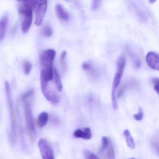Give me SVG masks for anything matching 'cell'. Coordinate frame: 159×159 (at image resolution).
I'll return each instance as SVG.
<instances>
[{"label": "cell", "instance_id": "cell-19", "mask_svg": "<svg viewBox=\"0 0 159 159\" xmlns=\"http://www.w3.org/2000/svg\"><path fill=\"white\" fill-rule=\"evenodd\" d=\"M54 79L55 83L56 86L57 90L58 92H61L63 89V84H62L59 73L56 68H54Z\"/></svg>", "mask_w": 159, "mask_h": 159}, {"label": "cell", "instance_id": "cell-25", "mask_svg": "<svg viewBox=\"0 0 159 159\" xmlns=\"http://www.w3.org/2000/svg\"><path fill=\"white\" fill-rule=\"evenodd\" d=\"M133 117L136 120L141 121L142 120L143 118V112L141 107L139 108L138 113L135 114Z\"/></svg>", "mask_w": 159, "mask_h": 159}, {"label": "cell", "instance_id": "cell-20", "mask_svg": "<svg viewBox=\"0 0 159 159\" xmlns=\"http://www.w3.org/2000/svg\"><path fill=\"white\" fill-rule=\"evenodd\" d=\"M67 53L66 51H64L61 53L60 57V65L63 71H66V56Z\"/></svg>", "mask_w": 159, "mask_h": 159}, {"label": "cell", "instance_id": "cell-1", "mask_svg": "<svg viewBox=\"0 0 159 159\" xmlns=\"http://www.w3.org/2000/svg\"><path fill=\"white\" fill-rule=\"evenodd\" d=\"M5 91L7 99V105L9 109V115L10 119V139L11 143L15 145L16 142L18 132V122L16 115V111L15 109L11 86L8 81L5 82Z\"/></svg>", "mask_w": 159, "mask_h": 159}, {"label": "cell", "instance_id": "cell-23", "mask_svg": "<svg viewBox=\"0 0 159 159\" xmlns=\"http://www.w3.org/2000/svg\"><path fill=\"white\" fill-rule=\"evenodd\" d=\"M84 155L85 159H100L94 153L88 149L84 150Z\"/></svg>", "mask_w": 159, "mask_h": 159}, {"label": "cell", "instance_id": "cell-22", "mask_svg": "<svg viewBox=\"0 0 159 159\" xmlns=\"http://www.w3.org/2000/svg\"><path fill=\"white\" fill-rule=\"evenodd\" d=\"M32 65L30 62L27 60L25 61L23 63V70L25 75H29L32 69Z\"/></svg>", "mask_w": 159, "mask_h": 159}, {"label": "cell", "instance_id": "cell-15", "mask_svg": "<svg viewBox=\"0 0 159 159\" xmlns=\"http://www.w3.org/2000/svg\"><path fill=\"white\" fill-rule=\"evenodd\" d=\"M133 11L137 17L141 22H145L147 19L146 15L144 12V11L142 9H140L139 7H138L136 4H133Z\"/></svg>", "mask_w": 159, "mask_h": 159}, {"label": "cell", "instance_id": "cell-8", "mask_svg": "<svg viewBox=\"0 0 159 159\" xmlns=\"http://www.w3.org/2000/svg\"><path fill=\"white\" fill-rule=\"evenodd\" d=\"M146 60L149 66L154 70L159 71V56L154 52L148 53Z\"/></svg>", "mask_w": 159, "mask_h": 159}, {"label": "cell", "instance_id": "cell-16", "mask_svg": "<svg viewBox=\"0 0 159 159\" xmlns=\"http://www.w3.org/2000/svg\"><path fill=\"white\" fill-rule=\"evenodd\" d=\"M127 52L128 54L130 56V58L132 60L134 67L136 69L139 68L141 65L140 59H139V57L129 48H127Z\"/></svg>", "mask_w": 159, "mask_h": 159}, {"label": "cell", "instance_id": "cell-2", "mask_svg": "<svg viewBox=\"0 0 159 159\" xmlns=\"http://www.w3.org/2000/svg\"><path fill=\"white\" fill-rule=\"evenodd\" d=\"M34 93L33 90H29L24 93L21 97L23 103L25 120L26 126L28 134L31 140H34L36 137V131L33 120V113L31 108L30 99Z\"/></svg>", "mask_w": 159, "mask_h": 159}, {"label": "cell", "instance_id": "cell-7", "mask_svg": "<svg viewBox=\"0 0 159 159\" xmlns=\"http://www.w3.org/2000/svg\"><path fill=\"white\" fill-rule=\"evenodd\" d=\"M38 146L43 159H55L53 150L46 139H40L39 140Z\"/></svg>", "mask_w": 159, "mask_h": 159}, {"label": "cell", "instance_id": "cell-3", "mask_svg": "<svg viewBox=\"0 0 159 159\" xmlns=\"http://www.w3.org/2000/svg\"><path fill=\"white\" fill-rule=\"evenodd\" d=\"M56 54V52L55 50L48 49L44 51L40 57V63L43 67L41 71V73L48 81L52 80L54 78L53 62Z\"/></svg>", "mask_w": 159, "mask_h": 159}, {"label": "cell", "instance_id": "cell-28", "mask_svg": "<svg viewBox=\"0 0 159 159\" xmlns=\"http://www.w3.org/2000/svg\"><path fill=\"white\" fill-rule=\"evenodd\" d=\"M157 148H158V150H159V145H158V146H157Z\"/></svg>", "mask_w": 159, "mask_h": 159}, {"label": "cell", "instance_id": "cell-6", "mask_svg": "<svg viewBox=\"0 0 159 159\" xmlns=\"http://www.w3.org/2000/svg\"><path fill=\"white\" fill-rule=\"evenodd\" d=\"M48 81L45 80H41L40 84L42 92L48 101L51 102L53 105H57L60 102V98L57 94L48 89Z\"/></svg>", "mask_w": 159, "mask_h": 159}, {"label": "cell", "instance_id": "cell-29", "mask_svg": "<svg viewBox=\"0 0 159 159\" xmlns=\"http://www.w3.org/2000/svg\"><path fill=\"white\" fill-rule=\"evenodd\" d=\"M135 159L134 158H129V159Z\"/></svg>", "mask_w": 159, "mask_h": 159}, {"label": "cell", "instance_id": "cell-18", "mask_svg": "<svg viewBox=\"0 0 159 159\" xmlns=\"http://www.w3.org/2000/svg\"><path fill=\"white\" fill-rule=\"evenodd\" d=\"M123 135L125 137V138L126 143H127L128 147L132 149L134 148L135 147L134 141V139L132 137V135L130 134V131L128 129H125L124 131Z\"/></svg>", "mask_w": 159, "mask_h": 159}, {"label": "cell", "instance_id": "cell-26", "mask_svg": "<svg viewBox=\"0 0 159 159\" xmlns=\"http://www.w3.org/2000/svg\"><path fill=\"white\" fill-rule=\"evenodd\" d=\"M101 2L100 1H97V0L93 1L92 2V9L93 10H97L99 7Z\"/></svg>", "mask_w": 159, "mask_h": 159}, {"label": "cell", "instance_id": "cell-24", "mask_svg": "<svg viewBox=\"0 0 159 159\" xmlns=\"http://www.w3.org/2000/svg\"><path fill=\"white\" fill-rule=\"evenodd\" d=\"M151 82L154 85V89L155 92L159 94V78L152 79Z\"/></svg>", "mask_w": 159, "mask_h": 159}, {"label": "cell", "instance_id": "cell-12", "mask_svg": "<svg viewBox=\"0 0 159 159\" xmlns=\"http://www.w3.org/2000/svg\"><path fill=\"white\" fill-rule=\"evenodd\" d=\"M100 152L103 155V159H115V153L112 143L105 149H100Z\"/></svg>", "mask_w": 159, "mask_h": 159}, {"label": "cell", "instance_id": "cell-27", "mask_svg": "<svg viewBox=\"0 0 159 159\" xmlns=\"http://www.w3.org/2000/svg\"><path fill=\"white\" fill-rule=\"evenodd\" d=\"M155 1H149V2H150V3H153V2H155Z\"/></svg>", "mask_w": 159, "mask_h": 159}, {"label": "cell", "instance_id": "cell-13", "mask_svg": "<svg viewBox=\"0 0 159 159\" xmlns=\"http://www.w3.org/2000/svg\"><path fill=\"white\" fill-rule=\"evenodd\" d=\"M56 12L59 19L63 21H67L69 19V15L61 4H57L56 5Z\"/></svg>", "mask_w": 159, "mask_h": 159}, {"label": "cell", "instance_id": "cell-21", "mask_svg": "<svg viewBox=\"0 0 159 159\" xmlns=\"http://www.w3.org/2000/svg\"><path fill=\"white\" fill-rule=\"evenodd\" d=\"M41 34L45 37H50L52 34V29L49 25H46L41 30Z\"/></svg>", "mask_w": 159, "mask_h": 159}, {"label": "cell", "instance_id": "cell-17", "mask_svg": "<svg viewBox=\"0 0 159 159\" xmlns=\"http://www.w3.org/2000/svg\"><path fill=\"white\" fill-rule=\"evenodd\" d=\"M49 120V115L46 112H42L39 114L38 117V125L40 128L44 127L48 122Z\"/></svg>", "mask_w": 159, "mask_h": 159}, {"label": "cell", "instance_id": "cell-11", "mask_svg": "<svg viewBox=\"0 0 159 159\" xmlns=\"http://www.w3.org/2000/svg\"><path fill=\"white\" fill-rule=\"evenodd\" d=\"M8 22H9V18L7 15L3 16L0 20V40L1 41L3 39L6 35Z\"/></svg>", "mask_w": 159, "mask_h": 159}, {"label": "cell", "instance_id": "cell-9", "mask_svg": "<svg viewBox=\"0 0 159 159\" xmlns=\"http://www.w3.org/2000/svg\"><path fill=\"white\" fill-rule=\"evenodd\" d=\"M82 67L90 77L93 79H96L98 76V71L93 65L90 62L85 61L83 63Z\"/></svg>", "mask_w": 159, "mask_h": 159}, {"label": "cell", "instance_id": "cell-14", "mask_svg": "<svg viewBox=\"0 0 159 159\" xmlns=\"http://www.w3.org/2000/svg\"><path fill=\"white\" fill-rule=\"evenodd\" d=\"M33 20V16L28 15L24 16V20L21 26V30L24 33L29 31Z\"/></svg>", "mask_w": 159, "mask_h": 159}, {"label": "cell", "instance_id": "cell-4", "mask_svg": "<svg viewBox=\"0 0 159 159\" xmlns=\"http://www.w3.org/2000/svg\"><path fill=\"white\" fill-rule=\"evenodd\" d=\"M125 58L121 56L119 57L117 61V70L113 79L111 90V102L112 107L114 110H117L118 107L117 98L116 96L117 89L120 84L121 80L123 74L125 66Z\"/></svg>", "mask_w": 159, "mask_h": 159}, {"label": "cell", "instance_id": "cell-10", "mask_svg": "<svg viewBox=\"0 0 159 159\" xmlns=\"http://www.w3.org/2000/svg\"><path fill=\"white\" fill-rule=\"evenodd\" d=\"M73 135L75 137L77 138H81L85 140L91 139L93 136L92 131L89 127L84 129H77L74 131Z\"/></svg>", "mask_w": 159, "mask_h": 159}, {"label": "cell", "instance_id": "cell-5", "mask_svg": "<svg viewBox=\"0 0 159 159\" xmlns=\"http://www.w3.org/2000/svg\"><path fill=\"white\" fill-rule=\"evenodd\" d=\"M35 21L37 26H40L43 22V18L47 10V1H37L35 6Z\"/></svg>", "mask_w": 159, "mask_h": 159}]
</instances>
